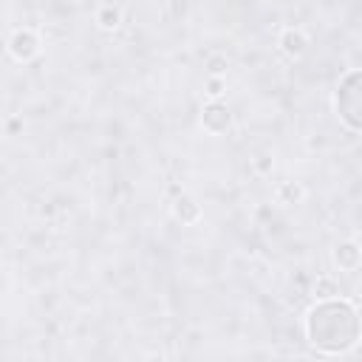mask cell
I'll return each instance as SVG.
<instances>
[{
  "label": "cell",
  "instance_id": "1",
  "mask_svg": "<svg viewBox=\"0 0 362 362\" xmlns=\"http://www.w3.org/2000/svg\"><path fill=\"white\" fill-rule=\"evenodd\" d=\"M305 339L322 356H339L356 348L362 339L359 308L351 300H317L305 314Z\"/></svg>",
  "mask_w": 362,
  "mask_h": 362
},
{
  "label": "cell",
  "instance_id": "2",
  "mask_svg": "<svg viewBox=\"0 0 362 362\" xmlns=\"http://www.w3.org/2000/svg\"><path fill=\"white\" fill-rule=\"evenodd\" d=\"M334 113L339 116V122L348 130L362 133V68H351L337 82V90H334Z\"/></svg>",
  "mask_w": 362,
  "mask_h": 362
},
{
  "label": "cell",
  "instance_id": "3",
  "mask_svg": "<svg viewBox=\"0 0 362 362\" xmlns=\"http://www.w3.org/2000/svg\"><path fill=\"white\" fill-rule=\"evenodd\" d=\"M42 48V40L34 28H14L8 37V54L17 62H31Z\"/></svg>",
  "mask_w": 362,
  "mask_h": 362
},
{
  "label": "cell",
  "instance_id": "4",
  "mask_svg": "<svg viewBox=\"0 0 362 362\" xmlns=\"http://www.w3.org/2000/svg\"><path fill=\"white\" fill-rule=\"evenodd\" d=\"M201 124H204L206 133H215V136L226 133L232 127V110H229V105L221 102V99H209L201 107Z\"/></svg>",
  "mask_w": 362,
  "mask_h": 362
},
{
  "label": "cell",
  "instance_id": "5",
  "mask_svg": "<svg viewBox=\"0 0 362 362\" xmlns=\"http://www.w3.org/2000/svg\"><path fill=\"white\" fill-rule=\"evenodd\" d=\"M331 257H334V266L339 272H356L362 266V246L356 240H339L334 246Z\"/></svg>",
  "mask_w": 362,
  "mask_h": 362
},
{
  "label": "cell",
  "instance_id": "6",
  "mask_svg": "<svg viewBox=\"0 0 362 362\" xmlns=\"http://www.w3.org/2000/svg\"><path fill=\"white\" fill-rule=\"evenodd\" d=\"M308 45H311V40H308V34H305L303 28H297V25L283 28V34H280V51H283L286 57L300 59V57H305Z\"/></svg>",
  "mask_w": 362,
  "mask_h": 362
},
{
  "label": "cell",
  "instance_id": "7",
  "mask_svg": "<svg viewBox=\"0 0 362 362\" xmlns=\"http://www.w3.org/2000/svg\"><path fill=\"white\" fill-rule=\"evenodd\" d=\"M173 218H175L178 223H184V226H192V223L201 221V204H198L192 195L181 192V195L173 201Z\"/></svg>",
  "mask_w": 362,
  "mask_h": 362
},
{
  "label": "cell",
  "instance_id": "8",
  "mask_svg": "<svg viewBox=\"0 0 362 362\" xmlns=\"http://www.w3.org/2000/svg\"><path fill=\"white\" fill-rule=\"evenodd\" d=\"M122 20H124V14H122V8H119L116 3H105V6H99V11H96V25H99L102 31H116V28L122 25Z\"/></svg>",
  "mask_w": 362,
  "mask_h": 362
},
{
  "label": "cell",
  "instance_id": "9",
  "mask_svg": "<svg viewBox=\"0 0 362 362\" xmlns=\"http://www.w3.org/2000/svg\"><path fill=\"white\" fill-rule=\"evenodd\" d=\"M305 198V189L300 181H283L277 187V204H300Z\"/></svg>",
  "mask_w": 362,
  "mask_h": 362
},
{
  "label": "cell",
  "instance_id": "10",
  "mask_svg": "<svg viewBox=\"0 0 362 362\" xmlns=\"http://www.w3.org/2000/svg\"><path fill=\"white\" fill-rule=\"evenodd\" d=\"M314 297H317V300H334V297H342V288H339V283H337L334 277L322 274V277H317V283H314Z\"/></svg>",
  "mask_w": 362,
  "mask_h": 362
},
{
  "label": "cell",
  "instance_id": "11",
  "mask_svg": "<svg viewBox=\"0 0 362 362\" xmlns=\"http://www.w3.org/2000/svg\"><path fill=\"white\" fill-rule=\"evenodd\" d=\"M226 71H229L226 54H209V57H206V74H209V76H223Z\"/></svg>",
  "mask_w": 362,
  "mask_h": 362
},
{
  "label": "cell",
  "instance_id": "12",
  "mask_svg": "<svg viewBox=\"0 0 362 362\" xmlns=\"http://www.w3.org/2000/svg\"><path fill=\"white\" fill-rule=\"evenodd\" d=\"M252 170H255L257 175H272V170H274V156H272V153H257V156L252 158Z\"/></svg>",
  "mask_w": 362,
  "mask_h": 362
},
{
  "label": "cell",
  "instance_id": "13",
  "mask_svg": "<svg viewBox=\"0 0 362 362\" xmlns=\"http://www.w3.org/2000/svg\"><path fill=\"white\" fill-rule=\"evenodd\" d=\"M223 90H226V79L223 76H206V85H204L206 99H221Z\"/></svg>",
  "mask_w": 362,
  "mask_h": 362
},
{
  "label": "cell",
  "instance_id": "14",
  "mask_svg": "<svg viewBox=\"0 0 362 362\" xmlns=\"http://www.w3.org/2000/svg\"><path fill=\"white\" fill-rule=\"evenodd\" d=\"M17 127H23V122L20 119H8V133H14Z\"/></svg>",
  "mask_w": 362,
  "mask_h": 362
},
{
  "label": "cell",
  "instance_id": "15",
  "mask_svg": "<svg viewBox=\"0 0 362 362\" xmlns=\"http://www.w3.org/2000/svg\"><path fill=\"white\" fill-rule=\"evenodd\" d=\"M356 308H359V320H362V303H359V305H356Z\"/></svg>",
  "mask_w": 362,
  "mask_h": 362
}]
</instances>
